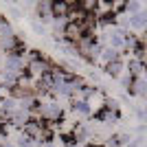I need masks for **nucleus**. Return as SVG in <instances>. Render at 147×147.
Returning a JSON list of instances; mask_svg holds the SVG:
<instances>
[{"label":"nucleus","mask_w":147,"mask_h":147,"mask_svg":"<svg viewBox=\"0 0 147 147\" xmlns=\"http://www.w3.org/2000/svg\"><path fill=\"white\" fill-rule=\"evenodd\" d=\"M35 20H40L44 26H46V24H53L55 16H53V7H51V2L42 0V2H37V5H35Z\"/></svg>","instance_id":"f257e3e1"},{"label":"nucleus","mask_w":147,"mask_h":147,"mask_svg":"<svg viewBox=\"0 0 147 147\" xmlns=\"http://www.w3.org/2000/svg\"><path fill=\"white\" fill-rule=\"evenodd\" d=\"M31 112L29 110H22V108H18V110L13 112L11 117H9V123H11V125H16V127H22L24 129V125H29L31 123Z\"/></svg>","instance_id":"f03ea898"},{"label":"nucleus","mask_w":147,"mask_h":147,"mask_svg":"<svg viewBox=\"0 0 147 147\" xmlns=\"http://www.w3.org/2000/svg\"><path fill=\"white\" fill-rule=\"evenodd\" d=\"M105 75H110L112 79H119L123 73H125V61L123 59H117V61H110V64H105L103 66Z\"/></svg>","instance_id":"7ed1b4c3"},{"label":"nucleus","mask_w":147,"mask_h":147,"mask_svg":"<svg viewBox=\"0 0 147 147\" xmlns=\"http://www.w3.org/2000/svg\"><path fill=\"white\" fill-rule=\"evenodd\" d=\"M129 92L136 94V97L147 99V77H136V79L132 81V86H129Z\"/></svg>","instance_id":"20e7f679"},{"label":"nucleus","mask_w":147,"mask_h":147,"mask_svg":"<svg viewBox=\"0 0 147 147\" xmlns=\"http://www.w3.org/2000/svg\"><path fill=\"white\" fill-rule=\"evenodd\" d=\"M73 114H77V117H90L92 114V108L88 101H84V99H75L73 101Z\"/></svg>","instance_id":"39448f33"},{"label":"nucleus","mask_w":147,"mask_h":147,"mask_svg":"<svg viewBox=\"0 0 147 147\" xmlns=\"http://www.w3.org/2000/svg\"><path fill=\"white\" fill-rule=\"evenodd\" d=\"M129 26L132 29H147V7H143L141 13H136V16H129Z\"/></svg>","instance_id":"423d86ee"},{"label":"nucleus","mask_w":147,"mask_h":147,"mask_svg":"<svg viewBox=\"0 0 147 147\" xmlns=\"http://www.w3.org/2000/svg\"><path fill=\"white\" fill-rule=\"evenodd\" d=\"M117 59H121V53L119 51H114V49H110V46H103V53H101V57H99V61L101 64H110V61H117Z\"/></svg>","instance_id":"0eeeda50"},{"label":"nucleus","mask_w":147,"mask_h":147,"mask_svg":"<svg viewBox=\"0 0 147 147\" xmlns=\"http://www.w3.org/2000/svg\"><path fill=\"white\" fill-rule=\"evenodd\" d=\"M97 119L101 123H105V125H114V123L119 121V112H110V110H105V108H103V112L97 114Z\"/></svg>","instance_id":"6e6552de"},{"label":"nucleus","mask_w":147,"mask_h":147,"mask_svg":"<svg viewBox=\"0 0 147 147\" xmlns=\"http://www.w3.org/2000/svg\"><path fill=\"white\" fill-rule=\"evenodd\" d=\"M141 11H143L141 2H134V0H132V2H125V13H127V16H136V13H141Z\"/></svg>","instance_id":"1a4fd4ad"},{"label":"nucleus","mask_w":147,"mask_h":147,"mask_svg":"<svg viewBox=\"0 0 147 147\" xmlns=\"http://www.w3.org/2000/svg\"><path fill=\"white\" fill-rule=\"evenodd\" d=\"M31 29L35 31V33H37V35H40V37H44V35H46V33H49V31H46V26H44L42 22H40V20H35V18L31 20Z\"/></svg>","instance_id":"9d476101"},{"label":"nucleus","mask_w":147,"mask_h":147,"mask_svg":"<svg viewBox=\"0 0 147 147\" xmlns=\"http://www.w3.org/2000/svg\"><path fill=\"white\" fill-rule=\"evenodd\" d=\"M119 79H121V86L125 88V90H129V86H132V81H134V77H132V75L127 73V70H125V73H123L121 77H119Z\"/></svg>","instance_id":"9b49d317"},{"label":"nucleus","mask_w":147,"mask_h":147,"mask_svg":"<svg viewBox=\"0 0 147 147\" xmlns=\"http://www.w3.org/2000/svg\"><path fill=\"white\" fill-rule=\"evenodd\" d=\"M7 13H9L13 20H22V11H20L18 7H7Z\"/></svg>","instance_id":"f8f14e48"},{"label":"nucleus","mask_w":147,"mask_h":147,"mask_svg":"<svg viewBox=\"0 0 147 147\" xmlns=\"http://www.w3.org/2000/svg\"><path fill=\"white\" fill-rule=\"evenodd\" d=\"M44 147H57V145H55L53 141H51V143H44Z\"/></svg>","instance_id":"ddd939ff"},{"label":"nucleus","mask_w":147,"mask_h":147,"mask_svg":"<svg viewBox=\"0 0 147 147\" xmlns=\"http://www.w3.org/2000/svg\"><path fill=\"white\" fill-rule=\"evenodd\" d=\"M0 147H16V145H11V143H0Z\"/></svg>","instance_id":"4468645a"}]
</instances>
